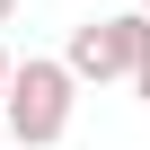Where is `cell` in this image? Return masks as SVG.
Returning a JSON list of instances; mask_svg holds the SVG:
<instances>
[{"instance_id": "1", "label": "cell", "mask_w": 150, "mask_h": 150, "mask_svg": "<svg viewBox=\"0 0 150 150\" xmlns=\"http://www.w3.org/2000/svg\"><path fill=\"white\" fill-rule=\"evenodd\" d=\"M71 115H80V80H71L62 53H27L9 62V88H0V124H9L18 150H53L71 132Z\"/></svg>"}, {"instance_id": "4", "label": "cell", "mask_w": 150, "mask_h": 150, "mask_svg": "<svg viewBox=\"0 0 150 150\" xmlns=\"http://www.w3.org/2000/svg\"><path fill=\"white\" fill-rule=\"evenodd\" d=\"M9 62H18V53H9V44H0V88H9Z\"/></svg>"}, {"instance_id": "2", "label": "cell", "mask_w": 150, "mask_h": 150, "mask_svg": "<svg viewBox=\"0 0 150 150\" xmlns=\"http://www.w3.org/2000/svg\"><path fill=\"white\" fill-rule=\"evenodd\" d=\"M141 44H150V18H141V9H115V18L71 27L62 62H71V80H80V88H106V80H124V71L141 62Z\"/></svg>"}, {"instance_id": "3", "label": "cell", "mask_w": 150, "mask_h": 150, "mask_svg": "<svg viewBox=\"0 0 150 150\" xmlns=\"http://www.w3.org/2000/svg\"><path fill=\"white\" fill-rule=\"evenodd\" d=\"M124 80H132V97H141V106H150V44H141V62H132V71H124Z\"/></svg>"}, {"instance_id": "5", "label": "cell", "mask_w": 150, "mask_h": 150, "mask_svg": "<svg viewBox=\"0 0 150 150\" xmlns=\"http://www.w3.org/2000/svg\"><path fill=\"white\" fill-rule=\"evenodd\" d=\"M9 18H18V0H0V27H9Z\"/></svg>"}, {"instance_id": "6", "label": "cell", "mask_w": 150, "mask_h": 150, "mask_svg": "<svg viewBox=\"0 0 150 150\" xmlns=\"http://www.w3.org/2000/svg\"><path fill=\"white\" fill-rule=\"evenodd\" d=\"M0 150H18V141H0Z\"/></svg>"}, {"instance_id": "7", "label": "cell", "mask_w": 150, "mask_h": 150, "mask_svg": "<svg viewBox=\"0 0 150 150\" xmlns=\"http://www.w3.org/2000/svg\"><path fill=\"white\" fill-rule=\"evenodd\" d=\"M141 18H150V0H141Z\"/></svg>"}]
</instances>
